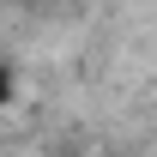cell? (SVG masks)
Segmentation results:
<instances>
[{
    "instance_id": "cell-1",
    "label": "cell",
    "mask_w": 157,
    "mask_h": 157,
    "mask_svg": "<svg viewBox=\"0 0 157 157\" xmlns=\"http://www.w3.org/2000/svg\"><path fill=\"white\" fill-rule=\"evenodd\" d=\"M12 103H18V73H12V60L0 55V115H6Z\"/></svg>"
},
{
    "instance_id": "cell-2",
    "label": "cell",
    "mask_w": 157,
    "mask_h": 157,
    "mask_svg": "<svg viewBox=\"0 0 157 157\" xmlns=\"http://www.w3.org/2000/svg\"><path fill=\"white\" fill-rule=\"evenodd\" d=\"M0 18H6V0H0Z\"/></svg>"
}]
</instances>
